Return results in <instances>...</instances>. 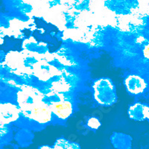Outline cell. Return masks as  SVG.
<instances>
[{"mask_svg":"<svg viewBox=\"0 0 149 149\" xmlns=\"http://www.w3.org/2000/svg\"><path fill=\"white\" fill-rule=\"evenodd\" d=\"M18 103L21 111L26 118L43 125L52 120V112L42 102L39 92L26 88L18 93Z\"/></svg>","mask_w":149,"mask_h":149,"instance_id":"cell-1","label":"cell"},{"mask_svg":"<svg viewBox=\"0 0 149 149\" xmlns=\"http://www.w3.org/2000/svg\"><path fill=\"white\" fill-rule=\"evenodd\" d=\"M94 98L99 104L111 106L116 103L117 94L113 82L108 78H100L93 84Z\"/></svg>","mask_w":149,"mask_h":149,"instance_id":"cell-2","label":"cell"},{"mask_svg":"<svg viewBox=\"0 0 149 149\" xmlns=\"http://www.w3.org/2000/svg\"><path fill=\"white\" fill-rule=\"evenodd\" d=\"M125 85L127 91L134 95L141 94L147 88L146 81L136 74L128 75L125 80Z\"/></svg>","mask_w":149,"mask_h":149,"instance_id":"cell-3","label":"cell"},{"mask_svg":"<svg viewBox=\"0 0 149 149\" xmlns=\"http://www.w3.org/2000/svg\"><path fill=\"white\" fill-rule=\"evenodd\" d=\"M19 117V111L15 105L4 104L0 105V124L8 125L17 121Z\"/></svg>","mask_w":149,"mask_h":149,"instance_id":"cell-4","label":"cell"},{"mask_svg":"<svg viewBox=\"0 0 149 149\" xmlns=\"http://www.w3.org/2000/svg\"><path fill=\"white\" fill-rule=\"evenodd\" d=\"M49 109L52 113L62 120L68 119L73 111L72 104L68 101L52 102L49 106Z\"/></svg>","mask_w":149,"mask_h":149,"instance_id":"cell-5","label":"cell"},{"mask_svg":"<svg viewBox=\"0 0 149 149\" xmlns=\"http://www.w3.org/2000/svg\"><path fill=\"white\" fill-rule=\"evenodd\" d=\"M130 119L132 120L142 122L149 119V107L142 103H136L131 105L127 110Z\"/></svg>","mask_w":149,"mask_h":149,"instance_id":"cell-6","label":"cell"},{"mask_svg":"<svg viewBox=\"0 0 149 149\" xmlns=\"http://www.w3.org/2000/svg\"><path fill=\"white\" fill-rule=\"evenodd\" d=\"M110 142L116 149H131L132 147V137L124 133H113Z\"/></svg>","mask_w":149,"mask_h":149,"instance_id":"cell-7","label":"cell"},{"mask_svg":"<svg viewBox=\"0 0 149 149\" xmlns=\"http://www.w3.org/2000/svg\"><path fill=\"white\" fill-rule=\"evenodd\" d=\"M54 149H81L78 143L68 140L65 138H58L54 142Z\"/></svg>","mask_w":149,"mask_h":149,"instance_id":"cell-8","label":"cell"},{"mask_svg":"<svg viewBox=\"0 0 149 149\" xmlns=\"http://www.w3.org/2000/svg\"><path fill=\"white\" fill-rule=\"evenodd\" d=\"M86 125L88 126L90 129L92 130H98L99 127L102 125V123L99 121V119L98 118H95V117H91L88 119L87 122H86Z\"/></svg>","mask_w":149,"mask_h":149,"instance_id":"cell-9","label":"cell"},{"mask_svg":"<svg viewBox=\"0 0 149 149\" xmlns=\"http://www.w3.org/2000/svg\"><path fill=\"white\" fill-rule=\"evenodd\" d=\"M8 132V129L4 125L0 126V136H3Z\"/></svg>","mask_w":149,"mask_h":149,"instance_id":"cell-10","label":"cell"},{"mask_svg":"<svg viewBox=\"0 0 149 149\" xmlns=\"http://www.w3.org/2000/svg\"><path fill=\"white\" fill-rule=\"evenodd\" d=\"M148 45H147L143 50V54L147 59H148Z\"/></svg>","mask_w":149,"mask_h":149,"instance_id":"cell-11","label":"cell"},{"mask_svg":"<svg viewBox=\"0 0 149 149\" xmlns=\"http://www.w3.org/2000/svg\"><path fill=\"white\" fill-rule=\"evenodd\" d=\"M38 149H54L53 147H51L49 146H42L39 148Z\"/></svg>","mask_w":149,"mask_h":149,"instance_id":"cell-12","label":"cell"}]
</instances>
